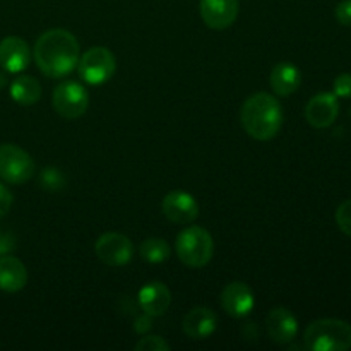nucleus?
<instances>
[{"label": "nucleus", "instance_id": "28", "mask_svg": "<svg viewBox=\"0 0 351 351\" xmlns=\"http://www.w3.org/2000/svg\"><path fill=\"white\" fill-rule=\"evenodd\" d=\"M151 326H153V322H151V315L144 314L143 317L137 319V324H134V329H136L139 335H146V332L151 329Z\"/></svg>", "mask_w": 351, "mask_h": 351}, {"label": "nucleus", "instance_id": "25", "mask_svg": "<svg viewBox=\"0 0 351 351\" xmlns=\"http://www.w3.org/2000/svg\"><path fill=\"white\" fill-rule=\"evenodd\" d=\"M336 19L341 26H350L351 27V0H341V2L336 5Z\"/></svg>", "mask_w": 351, "mask_h": 351}, {"label": "nucleus", "instance_id": "9", "mask_svg": "<svg viewBox=\"0 0 351 351\" xmlns=\"http://www.w3.org/2000/svg\"><path fill=\"white\" fill-rule=\"evenodd\" d=\"M239 0H199V14L208 27L216 31L226 29L239 17Z\"/></svg>", "mask_w": 351, "mask_h": 351}, {"label": "nucleus", "instance_id": "13", "mask_svg": "<svg viewBox=\"0 0 351 351\" xmlns=\"http://www.w3.org/2000/svg\"><path fill=\"white\" fill-rule=\"evenodd\" d=\"M31 62L29 45L19 36H7L0 41V67L9 74L26 71Z\"/></svg>", "mask_w": 351, "mask_h": 351}, {"label": "nucleus", "instance_id": "23", "mask_svg": "<svg viewBox=\"0 0 351 351\" xmlns=\"http://www.w3.org/2000/svg\"><path fill=\"white\" fill-rule=\"evenodd\" d=\"M137 351H168L170 345L160 336H144L136 345Z\"/></svg>", "mask_w": 351, "mask_h": 351}, {"label": "nucleus", "instance_id": "26", "mask_svg": "<svg viewBox=\"0 0 351 351\" xmlns=\"http://www.w3.org/2000/svg\"><path fill=\"white\" fill-rule=\"evenodd\" d=\"M14 249H16V239H14L12 233L0 230V257L7 256Z\"/></svg>", "mask_w": 351, "mask_h": 351}, {"label": "nucleus", "instance_id": "1", "mask_svg": "<svg viewBox=\"0 0 351 351\" xmlns=\"http://www.w3.org/2000/svg\"><path fill=\"white\" fill-rule=\"evenodd\" d=\"M79 41L71 31L50 29L38 38L33 57L41 74L50 79H60L71 74L79 64Z\"/></svg>", "mask_w": 351, "mask_h": 351}, {"label": "nucleus", "instance_id": "14", "mask_svg": "<svg viewBox=\"0 0 351 351\" xmlns=\"http://www.w3.org/2000/svg\"><path fill=\"white\" fill-rule=\"evenodd\" d=\"M267 335L278 345H288L298 332V321L288 308L276 307L266 317Z\"/></svg>", "mask_w": 351, "mask_h": 351}, {"label": "nucleus", "instance_id": "22", "mask_svg": "<svg viewBox=\"0 0 351 351\" xmlns=\"http://www.w3.org/2000/svg\"><path fill=\"white\" fill-rule=\"evenodd\" d=\"M336 223L345 235L351 237V199L341 202L336 209Z\"/></svg>", "mask_w": 351, "mask_h": 351}, {"label": "nucleus", "instance_id": "11", "mask_svg": "<svg viewBox=\"0 0 351 351\" xmlns=\"http://www.w3.org/2000/svg\"><path fill=\"white\" fill-rule=\"evenodd\" d=\"M219 302H221V307L226 314L235 319H242L252 312L254 305H256V297L245 283L233 281L223 288Z\"/></svg>", "mask_w": 351, "mask_h": 351}, {"label": "nucleus", "instance_id": "18", "mask_svg": "<svg viewBox=\"0 0 351 351\" xmlns=\"http://www.w3.org/2000/svg\"><path fill=\"white\" fill-rule=\"evenodd\" d=\"M27 283L26 266L14 256L0 257V290L5 293H17Z\"/></svg>", "mask_w": 351, "mask_h": 351}, {"label": "nucleus", "instance_id": "17", "mask_svg": "<svg viewBox=\"0 0 351 351\" xmlns=\"http://www.w3.org/2000/svg\"><path fill=\"white\" fill-rule=\"evenodd\" d=\"M269 84L278 96L293 95L302 84L300 69L291 62H280L271 71Z\"/></svg>", "mask_w": 351, "mask_h": 351}, {"label": "nucleus", "instance_id": "6", "mask_svg": "<svg viewBox=\"0 0 351 351\" xmlns=\"http://www.w3.org/2000/svg\"><path fill=\"white\" fill-rule=\"evenodd\" d=\"M34 161L17 144H0V178L7 184L21 185L34 175Z\"/></svg>", "mask_w": 351, "mask_h": 351}, {"label": "nucleus", "instance_id": "24", "mask_svg": "<svg viewBox=\"0 0 351 351\" xmlns=\"http://www.w3.org/2000/svg\"><path fill=\"white\" fill-rule=\"evenodd\" d=\"M332 89H335V95L338 98H351V74H348V72L339 74L335 79Z\"/></svg>", "mask_w": 351, "mask_h": 351}, {"label": "nucleus", "instance_id": "5", "mask_svg": "<svg viewBox=\"0 0 351 351\" xmlns=\"http://www.w3.org/2000/svg\"><path fill=\"white\" fill-rule=\"evenodd\" d=\"M79 75L91 86L108 82L117 71V58L108 48L93 47L79 57Z\"/></svg>", "mask_w": 351, "mask_h": 351}, {"label": "nucleus", "instance_id": "16", "mask_svg": "<svg viewBox=\"0 0 351 351\" xmlns=\"http://www.w3.org/2000/svg\"><path fill=\"white\" fill-rule=\"evenodd\" d=\"M137 300H139V307L143 308L144 314L158 317L170 308L171 293L167 285H163L161 281H151L141 288Z\"/></svg>", "mask_w": 351, "mask_h": 351}, {"label": "nucleus", "instance_id": "27", "mask_svg": "<svg viewBox=\"0 0 351 351\" xmlns=\"http://www.w3.org/2000/svg\"><path fill=\"white\" fill-rule=\"evenodd\" d=\"M12 192L5 187L3 184H0V218L9 213L10 206H12Z\"/></svg>", "mask_w": 351, "mask_h": 351}, {"label": "nucleus", "instance_id": "2", "mask_svg": "<svg viewBox=\"0 0 351 351\" xmlns=\"http://www.w3.org/2000/svg\"><path fill=\"white\" fill-rule=\"evenodd\" d=\"M242 127L252 139L271 141L283 127V108L269 93H257L245 99L240 110Z\"/></svg>", "mask_w": 351, "mask_h": 351}, {"label": "nucleus", "instance_id": "15", "mask_svg": "<svg viewBox=\"0 0 351 351\" xmlns=\"http://www.w3.org/2000/svg\"><path fill=\"white\" fill-rule=\"evenodd\" d=\"M218 328V315L209 307H194L185 314L182 331L191 339H206Z\"/></svg>", "mask_w": 351, "mask_h": 351}, {"label": "nucleus", "instance_id": "7", "mask_svg": "<svg viewBox=\"0 0 351 351\" xmlns=\"http://www.w3.org/2000/svg\"><path fill=\"white\" fill-rule=\"evenodd\" d=\"M51 103H53L55 112L62 119L75 120L88 112L89 95L82 84L75 81H67L55 88Z\"/></svg>", "mask_w": 351, "mask_h": 351}, {"label": "nucleus", "instance_id": "19", "mask_svg": "<svg viewBox=\"0 0 351 351\" xmlns=\"http://www.w3.org/2000/svg\"><path fill=\"white\" fill-rule=\"evenodd\" d=\"M10 96L21 106H31L41 98V84L31 75H19L10 82Z\"/></svg>", "mask_w": 351, "mask_h": 351}, {"label": "nucleus", "instance_id": "12", "mask_svg": "<svg viewBox=\"0 0 351 351\" xmlns=\"http://www.w3.org/2000/svg\"><path fill=\"white\" fill-rule=\"evenodd\" d=\"M339 115L338 96L335 93H319L305 106V119L315 129H326L336 122Z\"/></svg>", "mask_w": 351, "mask_h": 351}, {"label": "nucleus", "instance_id": "21", "mask_svg": "<svg viewBox=\"0 0 351 351\" xmlns=\"http://www.w3.org/2000/svg\"><path fill=\"white\" fill-rule=\"evenodd\" d=\"M40 182L45 191H60L65 185V177L58 168H45L40 175Z\"/></svg>", "mask_w": 351, "mask_h": 351}, {"label": "nucleus", "instance_id": "20", "mask_svg": "<svg viewBox=\"0 0 351 351\" xmlns=\"http://www.w3.org/2000/svg\"><path fill=\"white\" fill-rule=\"evenodd\" d=\"M139 252L143 261L151 264H161L170 259L171 256V249L167 240L158 239V237H151V239L144 240Z\"/></svg>", "mask_w": 351, "mask_h": 351}, {"label": "nucleus", "instance_id": "8", "mask_svg": "<svg viewBox=\"0 0 351 351\" xmlns=\"http://www.w3.org/2000/svg\"><path fill=\"white\" fill-rule=\"evenodd\" d=\"M95 252L103 264L110 267H120L130 263L134 256V245L125 235L117 232L103 233L96 240Z\"/></svg>", "mask_w": 351, "mask_h": 351}, {"label": "nucleus", "instance_id": "4", "mask_svg": "<svg viewBox=\"0 0 351 351\" xmlns=\"http://www.w3.org/2000/svg\"><path fill=\"white\" fill-rule=\"evenodd\" d=\"M175 250L177 256L185 266L194 267H204L209 264L215 254V242H213L211 233L202 226H189V228L182 230L175 242Z\"/></svg>", "mask_w": 351, "mask_h": 351}, {"label": "nucleus", "instance_id": "3", "mask_svg": "<svg viewBox=\"0 0 351 351\" xmlns=\"http://www.w3.org/2000/svg\"><path fill=\"white\" fill-rule=\"evenodd\" d=\"M304 346L311 351H348L351 326L341 319H317L305 329Z\"/></svg>", "mask_w": 351, "mask_h": 351}, {"label": "nucleus", "instance_id": "10", "mask_svg": "<svg viewBox=\"0 0 351 351\" xmlns=\"http://www.w3.org/2000/svg\"><path fill=\"white\" fill-rule=\"evenodd\" d=\"M161 209L167 219L177 225H189L199 218V204L189 192L173 191L165 195Z\"/></svg>", "mask_w": 351, "mask_h": 351}, {"label": "nucleus", "instance_id": "29", "mask_svg": "<svg viewBox=\"0 0 351 351\" xmlns=\"http://www.w3.org/2000/svg\"><path fill=\"white\" fill-rule=\"evenodd\" d=\"M5 84H7V75L0 72V89H2Z\"/></svg>", "mask_w": 351, "mask_h": 351}]
</instances>
